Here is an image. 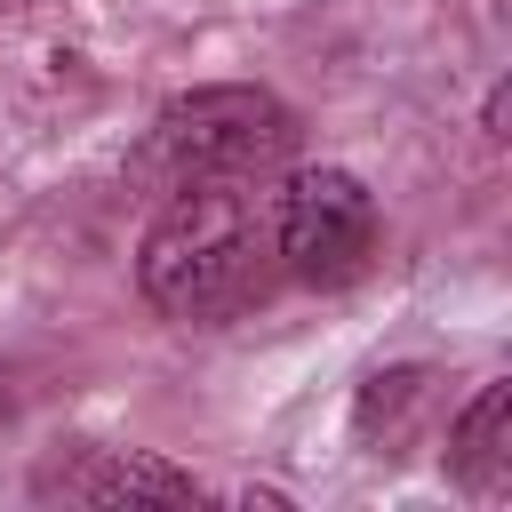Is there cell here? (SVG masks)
<instances>
[{
  "instance_id": "obj_2",
  "label": "cell",
  "mask_w": 512,
  "mask_h": 512,
  "mask_svg": "<svg viewBox=\"0 0 512 512\" xmlns=\"http://www.w3.org/2000/svg\"><path fill=\"white\" fill-rule=\"evenodd\" d=\"M288 144H296V112H288L272 88H248V80L168 96L160 120H152V160H160L176 184L272 168Z\"/></svg>"
},
{
  "instance_id": "obj_1",
  "label": "cell",
  "mask_w": 512,
  "mask_h": 512,
  "mask_svg": "<svg viewBox=\"0 0 512 512\" xmlns=\"http://www.w3.org/2000/svg\"><path fill=\"white\" fill-rule=\"evenodd\" d=\"M272 264V216L232 176H200L176 184V200L152 216L136 248V288L168 320H232L272 288Z\"/></svg>"
},
{
  "instance_id": "obj_3",
  "label": "cell",
  "mask_w": 512,
  "mask_h": 512,
  "mask_svg": "<svg viewBox=\"0 0 512 512\" xmlns=\"http://www.w3.org/2000/svg\"><path fill=\"white\" fill-rule=\"evenodd\" d=\"M272 256L304 288H352L376 256V200L352 168H304L272 200Z\"/></svg>"
},
{
  "instance_id": "obj_7",
  "label": "cell",
  "mask_w": 512,
  "mask_h": 512,
  "mask_svg": "<svg viewBox=\"0 0 512 512\" xmlns=\"http://www.w3.org/2000/svg\"><path fill=\"white\" fill-rule=\"evenodd\" d=\"M480 120H488V136H512V128H504V120H512V88H504V80L488 88V112H480Z\"/></svg>"
},
{
  "instance_id": "obj_6",
  "label": "cell",
  "mask_w": 512,
  "mask_h": 512,
  "mask_svg": "<svg viewBox=\"0 0 512 512\" xmlns=\"http://www.w3.org/2000/svg\"><path fill=\"white\" fill-rule=\"evenodd\" d=\"M424 400H432V368H376V376L360 384L352 432H360L376 456H392V448L408 440V424L424 416Z\"/></svg>"
},
{
  "instance_id": "obj_4",
  "label": "cell",
  "mask_w": 512,
  "mask_h": 512,
  "mask_svg": "<svg viewBox=\"0 0 512 512\" xmlns=\"http://www.w3.org/2000/svg\"><path fill=\"white\" fill-rule=\"evenodd\" d=\"M448 472L472 488V496H496L512 480V384H480V400L456 416L448 432Z\"/></svg>"
},
{
  "instance_id": "obj_5",
  "label": "cell",
  "mask_w": 512,
  "mask_h": 512,
  "mask_svg": "<svg viewBox=\"0 0 512 512\" xmlns=\"http://www.w3.org/2000/svg\"><path fill=\"white\" fill-rule=\"evenodd\" d=\"M64 496H88V504H200V480L160 464V456H128V448H104L88 472L64 480Z\"/></svg>"
}]
</instances>
